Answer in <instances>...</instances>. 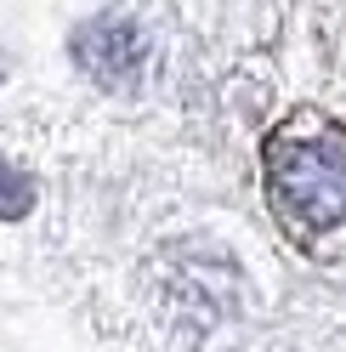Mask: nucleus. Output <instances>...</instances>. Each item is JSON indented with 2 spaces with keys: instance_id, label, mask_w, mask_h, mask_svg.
<instances>
[{
  "instance_id": "f257e3e1",
  "label": "nucleus",
  "mask_w": 346,
  "mask_h": 352,
  "mask_svg": "<svg viewBox=\"0 0 346 352\" xmlns=\"http://www.w3.org/2000/svg\"><path fill=\"white\" fill-rule=\"evenodd\" d=\"M267 188L284 222L323 233L346 222V142L323 120L295 114L267 142Z\"/></svg>"
},
{
  "instance_id": "f03ea898",
  "label": "nucleus",
  "mask_w": 346,
  "mask_h": 352,
  "mask_svg": "<svg viewBox=\"0 0 346 352\" xmlns=\"http://www.w3.org/2000/svg\"><path fill=\"white\" fill-rule=\"evenodd\" d=\"M23 210H29V182L0 160V216H23Z\"/></svg>"
}]
</instances>
